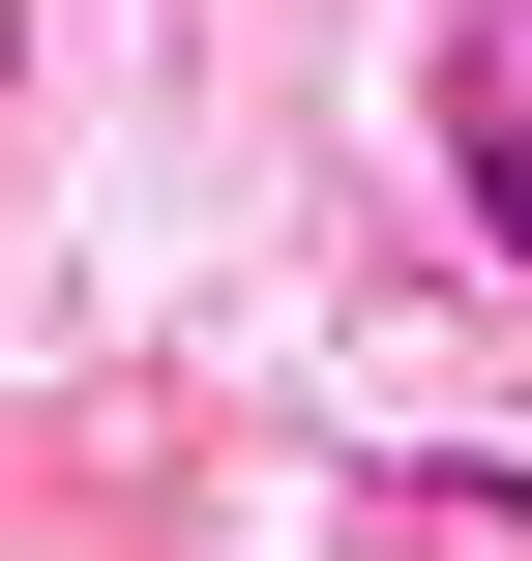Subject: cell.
Listing matches in <instances>:
<instances>
[{"mask_svg":"<svg viewBox=\"0 0 532 561\" xmlns=\"http://www.w3.org/2000/svg\"><path fill=\"white\" fill-rule=\"evenodd\" d=\"M444 178H474V237L532 266V89H503V30H444Z\"/></svg>","mask_w":532,"mask_h":561,"instance_id":"cell-1","label":"cell"},{"mask_svg":"<svg viewBox=\"0 0 532 561\" xmlns=\"http://www.w3.org/2000/svg\"><path fill=\"white\" fill-rule=\"evenodd\" d=\"M503 89H532V0H503Z\"/></svg>","mask_w":532,"mask_h":561,"instance_id":"cell-2","label":"cell"}]
</instances>
